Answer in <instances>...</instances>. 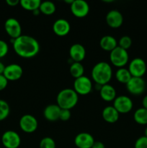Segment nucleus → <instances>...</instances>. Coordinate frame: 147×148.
Instances as JSON below:
<instances>
[{"mask_svg": "<svg viewBox=\"0 0 147 148\" xmlns=\"http://www.w3.org/2000/svg\"><path fill=\"white\" fill-rule=\"evenodd\" d=\"M12 40L13 49L19 56L24 59L35 57L40 51V43L35 38L22 35Z\"/></svg>", "mask_w": 147, "mask_h": 148, "instance_id": "obj_1", "label": "nucleus"}, {"mask_svg": "<svg viewBox=\"0 0 147 148\" xmlns=\"http://www.w3.org/2000/svg\"><path fill=\"white\" fill-rule=\"evenodd\" d=\"M91 76L96 84L100 85L109 84L112 77V67L106 62H98L92 68Z\"/></svg>", "mask_w": 147, "mask_h": 148, "instance_id": "obj_2", "label": "nucleus"}, {"mask_svg": "<svg viewBox=\"0 0 147 148\" xmlns=\"http://www.w3.org/2000/svg\"><path fill=\"white\" fill-rule=\"evenodd\" d=\"M79 101V95L71 88H65L58 93L57 105L61 109L71 110L76 106Z\"/></svg>", "mask_w": 147, "mask_h": 148, "instance_id": "obj_3", "label": "nucleus"}, {"mask_svg": "<svg viewBox=\"0 0 147 148\" xmlns=\"http://www.w3.org/2000/svg\"><path fill=\"white\" fill-rule=\"evenodd\" d=\"M128 59L129 55L127 50H125L118 46L110 52V61L111 64L116 67H124L128 64Z\"/></svg>", "mask_w": 147, "mask_h": 148, "instance_id": "obj_4", "label": "nucleus"}, {"mask_svg": "<svg viewBox=\"0 0 147 148\" xmlns=\"http://www.w3.org/2000/svg\"><path fill=\"white\" fill-rule=\"evenodd\" d=\"M73 89L79 95H88L92 92V82L88 77L84 75L75 79Z\"/></svg>", "mask_w": 147, "mask_h": 148, "instance_id": "obj_5", "label": "nucleus"}, {"mask_svg": "<svg viewBox=\"0 0 147 148\" xmlns=\"http://www.w3.org/2000/svg\"><path fill=\"white\" fill-rule=\"evenodd\" d=\"M146 64L145 61L139 57L134 58L128 65V70L131 76L135 77H143L146 72Z\"/></svg>", "mask_w": 147, "mask_h": 148, "instance_id": "obj_6", "label": "nucleus"}, {"mask_svg": "<svg viewBox=\"0 0 147 148\" xmlns=\"http://www.w3.org/2000/svg\"><path fill=\"white\" fill-rule=\"evenodd\" d=\"M19 125L22 131L25 133H33L38 127L37 120L31 114H24L20 118Z\"/></svg>", "mask_w": 147, "mask_h": 148, "instance_id": "obj_7", "label": "nucleus"}, {"mask_svg": "<svg viewBox=\"0 0 147 148\" xmlns=\"http://www.w3.org/2000/svg\"><path fill=\"white\" fill-rule=\"evenodd\" d=\"M1 143L5 148H18L21 144V138L16 132L8 130L3 133Z\"/></svg>", "mask_w": 147, "mask_h": 148, "instance_id": "obj_8", "label": "nucleus"}, {"mask_svg": "<svg viewBox=\"0 0 147 148\" xmlns=\"http://www.w3.org/2000/svg\"><path fill=\"white\" fill-rule=\"evenodd\" d=\"M4 30L12 39L22 36V26L20 22L14 17H10L4 23Z\"/></svg>", "mask_w": 147, "mask_h": 148, "instance_id": "obj_9", "label": "nucleus"}, {"mask_svg": "<svg viewBox=\"0 0 147 148\" xmlns=\"http://www.w3.org/2000/svg\"><path fill=\"white\" fill-rule=\"evenodd\" d=\"M112 106L118 111L119 114H127L132 110L133 104L129 97L126 95H120L113 101Z\"/></svg>", "mask_w": 147, "mask_h": 148, "instance_id": "obj_10", "label": "nucleus"}, {"mask_svg": "<svg viewBox=\"0 0 147 148\" xmlns=\"http://www.w3.org/2000/svg\"><path fill=\"white\" fill-rule=\"evenodd\" d=\"M127 90L134 95H139L144 92L146 89V82L143 77H132L126 84Z\"/></svg>", "mask_w": 147, "mask_h": 148, "instance_id": "obj_11", "label": "nucleus"}, {"mask_svg": "<svg viewBox=\"0 0 147 148\" xmlns=\"http://www.w3.org/2000/svg\"><path fill=\"white\" fill-rule=\"evenodd\" d=\"M70 10L72 14L78 18H83L88 14L89 6L84 0H74L70 5Z\"/></svg>", "mask_w": 147, "mask_h": 148, "instance_id": "obj_12", "label": "nucleus"}, {"mask_svg": "<svg viewBox=\"0 0 147 148\" xmlns=\"http://www.w3.org/2000/svg\"><path fill=\"white\" fill-rule=\"evenodd\" d=\"M23 75V69L18 64H10L5 66L3 75L8 81H16L20 79Z\"/></svg>", "mask_w": 147, "mask_h": 148, "instance_id": "obj_13", "label": "nucleus"}, {"mask_svg": "<svg viewBox=\"0 0 147 148\" xmlns=\"http://www.w3.org/2000/svg\"><path fill=\"white\" fill-rule=\"evenodd\" d=\"M106 23L112 28H118L123 23V17L120 11L117 10H112L108 12L105 17Z\"/></svg>", "mask_w": 147, "mask_h": 148, "instance_id": "obj_14", "label": "nucleus"}, {"mask_svg": "<svg viewBox=\"0 0 147 148\" xmlns=\"http://www.w3.org/2000/svg\"><path fill=\"white\" fill-rule=\"evenodd\" d=\"M70 23L66 19H58L53 23V30L56 36L60 37L67 36L70 32Z\"/></svg>", "mask_w": 147, "mask_h": 148, "instance_id": "obj_15", "label": "nucleus"}, {"mask_svg": "<svg viewBox=\"0 0 147 148\" xmlns=\"http://www.w3.org/2000/svg\"><path fill=\"white\" fill-rule=\"evenodd\" d=\"M69 56L73 62H81L86 57V49L80 43H74L69 49Z\"/></svg>", "mask_w": 147, "mask_h": 148, "instance_id": "obj_16", "label": "nucleus"}, {"mask_svg": "<svg viewBox=\"0 0 147 148\" xmlns=\"http://www.w3.org/2000/svg\"><path fill=\"white\" fill-rule=\"evenodd\" d=\"M94 143V137L88 132L79 133L74 139V144L78 148H92Z\"/></svg>", "mask_w": 147, "mask_h": 148, "instance_id": "obj_17", "label": "nucleus"}, {"mask_svg": "<svg viewBox=\"0 0 147 148\" xmlns=\"http://www.w3.org/2000/svg\"><path fill=\"white\" fill-rule=\"evenodd\" d=\"M61 108L57 104H50L43 110V116L48 121H56L59 119V114Z\"/></svg>", "mask_w": 147, "mask_h": 148, "instance_id": "obj_18", "label": "nucleus"}, {"mask_svg": "<svg viewBox=\"0 0 147 148\" xmlns=\"http://www.w3.org/2000/svg\"><path fill=\"white\" fill-rule=\"evenodd\" d=\"M102 116L107 123L114 124L119 119L120 114L112 106H108L102 110Z\"/></svg>", "mask_w": 147, "mask_h": 148, "instance_id": "obj_19", "label": "nucleus"}, {"mask_svg": "<svg viewBox=\"0 0 147 148\" xmlns=\"http://www.w3.org/2000/svg\"><path fill=\"white\" fill-rule=\"evenodd\" d=\"M99 95L103 101L107 102H111L113 101L116 98V90L110 84H106L101 87L99 90Z\"/></svg>", "mask_w": 147, "mask_h": 148, "instance_id": "obj_20", "label": "nucleus"}, {"mask_svg": "<svg viewBox=\"0 0 147 148\" xmlns=\"http://www.w3.org/2000/svg\"><path fill=\"white\" fill-rule=\"evenodd\" d=\"M99 46L104 51L110 52L118 46V41L113 36L107 35V36H104L100 39Z\"/></svg>", "mask_w": 147, "mask_h": 148, "instance_id": "obj_21", "label": "nucleus"}, {"mask_svg": "<svg viewBox=\"0 0 147 148\" xmlns=\"http://www.w3.org/2000/svg\"><path fill=\"white\" fill-rule=\"evenodd\" d=\"M115 76L118 82L122 84H125V85L128 83V81L132 77L129 70L125 67L118 68V69L115 72Z\"/></svg>", "mask_w": 147, "mask_h": 148, "instance_id": "obj_22", "label": "nucleus"}, {"mask_svg": "<svg viewBox=\"0 0 147 148\" xmlns=\"http://www.w3.org/2000/svg\"><path fill=\"white\" fill-rule=\"evenodd\" d=\"M133 119L137 124L141 125L147 124V109L144 108H139L134 112Z\"/></svg>", "mask_w": 147, "mask_h": 148, "instance_id": "obj_23", "label": "nucleus"}, {"mask_svg": "<svg viewBox=\"0 0 147 148\" xmlns=\"http://www.w3.org/2000/svg\"><path fill=\"white\" fill-rule=\"evenodd\" d=\"M69 72H70L71 77L76 79V78L84 76V67L81 64V62H72L70 68H69Z\"/></svg>", "mask_w": 147, "mask_h": 148, "instance_id": "obj_24", "label": "nucleus"}, {"mask_svg": "<svg viewBox=\"0 0 147 148\" xmlns=\"http://www.w3.org/2000/svg\"><path fill=\"white\" fill-rule=\"evenodd\" d=\"M40 13L46 15H50L55 13L56 10V7L53 1H41L40 7H39Z\"/></svg>", "mask_w": 147, "mask_h": 148, "instance_id": "obj_25", "label": "nucleus"}, {"mask_svg": "<svg viewBox=\"0 0 147 148\" xmlns=\"http://www.w3.org/2000/svg\"><path fill=\"white\" fill-rule=\"evenodd\" d=\"M40 4H41L40 0H21L20 1V6L23 9L31 12L38 10Z\"/></svg>", "mask_w": 147, "mask_h": 148, "instance_id": "obj_26", "label": "nucleus"}, {"mask_svg": "<svg viewBox=\"0 0 147 148\" xmlns=\"http://www.w3.org/2000/svg\"><path fill=\"white\" fill-rule=\"evenodd\" d=\"M10 113V107L8 103L4 100L0 99V121L6 119Z\"/></svg>", "mask_w": 147, "mask_h": 148, "instance_id": "obj_27", "label": "nucleus"}, {"mask_svg": "<svg viewBox=\"0 0 147 148\" xmlns=\"http://www.w3.org/2000/svg\"><path fill=\"white\" fill-rule=\"evenodd\" d=\"M40 148H56V142L53 138L50 137H43L40 142L39 145Z\"/></svg>", "mask_w": 147, "mask_h": 148, "instance_id": "obj_28", "label": "nucleus"}, {"mask_svg": "<svg viewBox=\"0 0 147 148\" xmlns=\"http://www.w3.org/2000/svg\"><path fill=\"white\" fill-rule=\"evenodd\" d=\"M132 45V39L128 36H123L119 39L118 46L125 50H128Z\"/></svg>", "mask_w": 147, "mask_h": 148, "instance_id": "obj_29", "label": "nucleus"}, {"mask_svg": "<svg viewBox=\"0 0 147 148\" xmlns=\"http://www.w3.org/2000/svg\"><path fill=\"white\" fill-rule=\"evenodd\" d=\"M134 148H147V137L142 136L137 139L134 145Z\"/></svg>", "mask_w": 147, "mask_h": 148, "instance_id": "obj_30", "label": "nucleus"}, {"mask_svg": "<svg viewBox=\"0 0 147 148\" xmlns=\"http://www.w3.org/2000/svg\"><path fill=\"white\" fill-rule=\"evenodd\" d=\"M9 51V46L3 40H0V59L4 57L8 53Z\"/></svg>", "mask_w": 147, "mask_h": 148, "instance_id": "obj_31", "label": "nucleus"}, {"mask_svg": "<svg viewBox=\"0 0 147 148\" xmlns=\"http://www.w3.org/2000/svg\"><path fill=\"white\" fill-rule=\"evenodd\" d=\"M71 116V114L70 110L61 109L60 114H59V119L63 121H66L70 119Z\"/></svg>", "mask_w": 147, "mask_h": 148, "instance_id": "obj_32", "label": "nucleus"}, {"mask_svg": "<svg viewBox=\"0 0 147 148\" xmlns=\"http://www.w3.org/2000/svg\"><path fill=\"white\" fill-rule=\"evenodd\" d=\"M8 85V80L3 75H0V91L3 90L7 88Z\"/></svg>", "mask_w": 147, "mask_h": 148, "instance_id": "obj_33", "label": "nucleus"}, {"mask_svg": "<svg viewBox=\"0 0 147 148\" xmlns=\"http://www.w3.org/2000/svg\"><path fill=\"white\" fill-rule=\"evenodd\" d=\"M20 1L19 0H7L6 3L10 7H15L17 4H20Z\"/></svg>", "mask_w": 147, "mask_h": 148, "instance_id": "obj_34", "label": "nucleus"}, {"mask_svg": "<svg viewBox=\"0 0 147 148\" xmlns=\"http://www.w3.org/2000/svg\"><path fill=\"white\" fill-rule=\"evenodd\" d=\"M92 148H105V145L100 141H95Z\"/></svg>", "mask_w": 147, "mask_h": 148, "instance_id": "obj_35", "label": "nucleus"}, {"mask_svg": "<svg viewBox=\"0 0 147 148\" xmlns=\"http://www.w3.org/2000/svg\"><path fill=\"white\" fill-rule=\"evenodd\" d=\"M142 106H143V108L147 109V95H146V96H144V98H143Z\"/></svg>", "mask_w": 147, "mask_h": 148, "instance_id": "obj_36", "label": "nucleus"}, {"mask_svg": "<svg viewBox=\"0 0 147 148\" xmlns=\"http://www.w3.org/2000/svg\"><path fill=\"white\" fill-rule=\"evenodd\" d=\"M5 66H4V64L2 62H0V75H3L4 69H5Z\"/></svg>", "mask_w": 147, "mask_h": 148, "instance_id": "obj_37", "label": "nucleus"}, {"mask_svg": "<svg viewBox=\"0 0 147 148\" xmlns=\"http://www.w3.org/2000/svg\"><path fill=\"white\" fill-rule=\"evenodd\" d=\"M144 136H145L146 137H147V127H146L145 130H144Z\"/></svg>", "mask_w": 147, "mask_h": 148, "instance_id": "obj_38", "label": "nucleus"}, {"mask_svg": "<svg viewBox=\"0 0 147 148\" xmlns=\"http://www.w3.org/2000/svg\"><path fill=\"white\" fill-rule=\"evenodd\" d=\"M146 25H147V20H146Z\"/></svg>", "mask_w": 147, "mask_h": 148, "instance_id": "obj_39", "label": "nucleus"}, {"mask_svg": "<svg viewBox=\"0 0 147 148\" xmlns=\"http://www.w3.org/2000/svg\"><path fill=\"white\" fill-rule=\"evenodd\" d=\"M0 148H1V147H0Z\"/></svg>", "mask_w": 147, "mask_h": 148, "instance_id": "obj_40", "label": "nucleus"}]
</instances>
